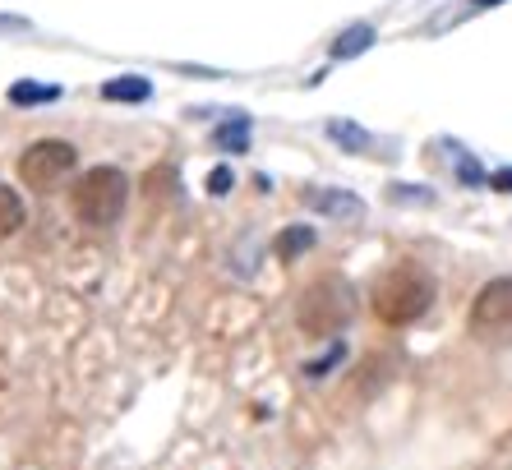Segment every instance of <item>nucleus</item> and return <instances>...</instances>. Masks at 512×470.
<instances>
[{
    "mask_svg": "<svg viewBox=\"0 0 512 470\" xmlns=\"http://www.w3.org/2000/svg\"><path fill=\"white\" fill-rule=\"evenodd\" d=\"M429 305H434V277H429V268H420V263H411V259L388 268L370 291L374 318L388 323V328H406V323L425 318Z\"/></svg>",
    "mask_w": 512,
    "mask_h": 470,
    "instance_id": "nucleus-1",
    "label": "nucleus"
},
{
    "mask_svg": "<svg viewBox=\"0 0 512 470\" xmlns=\"http://www.w3.org/2000/svg\"><path fill=\"white\" fill-rule=\"evenodd\" d=\"M125 203H130V180H125L120 166H93V171H84L79 185H74V194H70V208L84 226L120 222Z\"/></svg>",
    "mask_w": 512,
    "mask_h": 470,
    "instance_id": "nucleus-2",
    "label": "nucleus"
},
{
    "mask_svg": "<svg viewBox=\"0 0 512 470\" xmlns=\"http://www.w3.org/2000/svg\"><path fill=\"white\" fill-rule=\"evenodd\" d=\"M351 309H356L351 305V286L342 277H319L300 295L296 323L305 337H333V332H342L351 323Z\"/></svg>",
    "mask_w": 512,
    "mask_h": 470,
    "instance_id": "nucleus-3",
    "label": "nucleus"
},
{
    "mask_svg": "<svg viewBox=\"0 0 512 470\" xmlns=\"http://www.w3.org/2000/svg\"><path fill=\"white\" fill-rule=\"evenodd\" d=\"M74 166H79V153H74V143L65 139H37L28 143V153L19 157V180H24L28 189H56L60 180L70 176Z\"/></svg>",
    "mask_w": 512,
    "mask_h": 470,
    "instance_id": "nucleus-4",
    "label": "nucleus"
},
{
    "mask_svg": "<svg viewBox=\"0 0 512 470\" xmlns=\"http://www.w3.org/2000/svg\"><path fill=\"white\" fill-rule=\"evenodd\" d=\"M471 332L476 337H503L512 332V277H494L471 300Z\"/></svg>",
    "mask_w": 512,
    "mask_h": 470,
    "instance_id": "nucleus-5",
    "label": "nucleus"
},
{
    "mask_svg": "<svg viewBox=\"0 0 512 470\" xmlns=\"http://www.w3.org/2000/svg\"><path fill=\"white\" fill-rule=\"evenodd\" d=\"M102 97H107V102H148V97H153V83L139 79V74H125V79H111L107 88H102Z\"/></svg>",
    "mask_w": 512,
    "mask_h": 470,
    "instance_id": "nucleus-6",
    "label": "nucleus"
},
{
    "mask_svg": "<svg viewBox=\"0 0 512 470\" xmlns=\"http://www.w3.org/2000/svg\"><path fill=\"white\" fill-rule=\"evenodd\" d=\"M24 199H19V189L10 185H0V240H10L19 226H24Z\"/></svg>",
    "mask_w": 512,
    "mask_h": 470,
    "instance_id": "nucleus-7",
    "label": "nucleus"
},
{
    "mask_svg": "<svg viewBox=\"0 0 512 470\" xmlns=\"http://www.w3.org/2000/svg\"><path fill=\"white\" fill-rule=\"evenodd\" d=\"M310 245H314V231H310V226H286V231L277 235L273 249H277V259H282V263H291L296 254H305Z\"/></svg>",
    "mask_w": 512,
    "mask_h": 470,
    "instance_id": "nucleus-8",
    "label": "nucleus"
},
{
    "mask_svg": "<svg viewBox=\"0 0 512 470\" xmlns=\"http://www.w3.org/2000/svg\"><path fill=\"white\" fill-rule=\"evenodd\" d=\"M310 203L314 208H323V212H333V217H346V222H360V199H351V194H310Z\"/></svg>",
    "mask_w": 512,
    "mask_h": 470,
    "instance_id": "nucleus-9",
    "label": "nucleus"
},
{
    "mask_svg": "<svg viewBox=\"0 0 512 470\" xmlns=\"http://www.w3.org/2000/svg\"><path fill=\"white\" fill-rule=\"evenodd\" d=\"M374 42V28L370 24H356V28H346L342 37H337V47H333V56L342 60V56H360V51Z\"/></svg>",
    "mask_w": 512,
    "mask_h": 470,
    "instance_id": "nucleus-10",
    "label": "nucleus"
},
{
    "mask_svg": "<svg viewBox=\"0 0 512 470\" xmlns=\"http://www.w3.org/2000/svg\"><path fill=\"white\" fill-rule=\"evenodd\" d=\"M60 88H47V83H14L10 88V102L14 106H37V102H56Z\"/></svg>",
    "mask_w": 512,
    "mask_h": 470,
    "instance_id": "nucleus-11",
    "label": "nucleus"
},
{
    "mask_svg": "<svg viewBox=\"0 0 512 470\" xmlns=\"http://www.w3.org/2000/svg\"><path fill=\"white\" fill-rule=\"evenodd\" d=\"M328 134H333L337 143H351V148H360V153L370 148V139H365L360 130H351V125H328Z\"/></svg>",
    "mask_w": 512,
    "mask_h": 470,
    "instance_id": "nucleus-12",
    "label": "nucleus"
},
{
    "mask_svg": "<svg viewBox=\"0 0 512 470\" xmlns=\"http://www.w3.org/2000/svg\"><path fill=\"white\" fill-rule=\"evenodd\" d=\"M245 130H250L245 120H236V130H231V125H222V130H217V143H231V148H245Z\"/></svg>",
    "mask_w": 512,
    "mask_h": 470,
    "instance_id": "nucleus-13",
    "label": "nucleus"
},
{
    "mask_svg": "<svg viewBox=\"0 0 512 470\" xmlns=\"http://www.w3.org/2000/svg\"><path fill=\"white\" fill-rule=\"evenodd\" d=\"M208 189H213V194H227V189H231V171H227V166H217L213 176H208Z\"/></svg>",
    "mask_w": 512,
    "mask_h": 470,
    "instance_id": "nucleus-14",
    "label": "nucleus"
},
{
    "mask_svg": "<svg viewBox=\"0 0 512 470\" xmlns=\"http://www.w3.org/2000/svg\"><path fill=\"white\" fill-rule=\"evenodd\" d=\"M489 189H503V194H508V189H512V166L494 171V176H489Z\"/></svg>",
    "mask_w": 512,
    "mask_h": 470,
    "instance_id": "nucleus-15",
    "label": "nucleus"
},
{
    "mask_svg": "<svg viewBox=\"0 0 512 470\" xmlns=\"http://www.w3.org/2000/svg\"><path fill=\"white\" fill-rule=\"evenodd\" d=\"M476 5H503V0H476Z\"/></svg>",
    "mask_w": 512,
    "mask_h": 470,
    "instance_id": "nucleus-16",
    "label": "nucleus"
}]
</instances>
